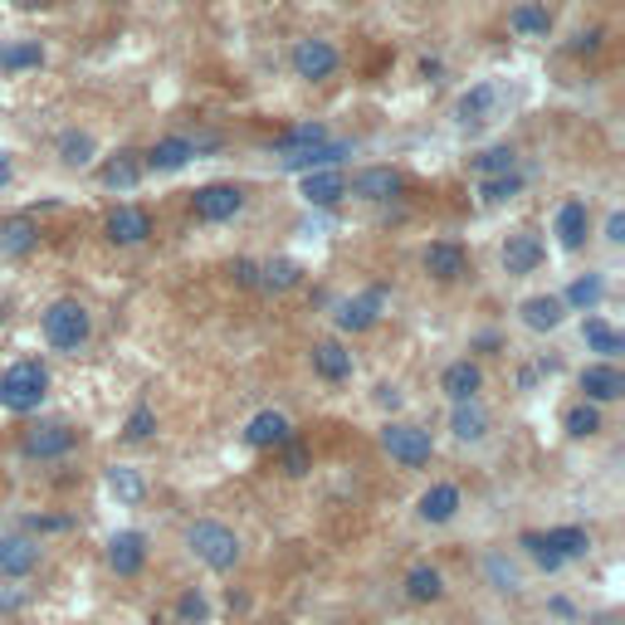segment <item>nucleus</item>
<instances>
[{"instance_id": "nucleus-19", "label": "nucleus", "mask_w": 625, "mask_h": 625, "mask_svg": "<svg viewBox=\"0 0 625 625\" xmlns=\"http://www.w3.org/2000/svg\"><path fill=\"white\" fill-rule=\"evenodd\" d=\"M532 532H538V528H532ZM538 542L567 567V562H582V557L591 552V528H582V522H562V528L538 532Z\"/></svg>"}, {"instance_id": "nucleus-7", "label": "nucleus", "mask_w": 625, "mask_h": 625, "mask_svg": "<svg viewBox=\"0 0 625 625\" xmlns=\"http://www.w3.org/2000/svg\"><path fill=\"white\" fill-rule=\"evenodd\" d=\"M498 108H504V84H494V78H479L474 88H464V94L454 98V122H460L464 132H470V128H484V122L498 118Z\"/></svg>"}, {"instance_id": "nucleus-41", "label": "nucleus", "mask_w": 625, "mask_h": 625, "mask_svg": "<svg viewBox=\"0 0 625 625\" xmlns=\"http://www.w3.org/2000/svg\"><path fill=\"white\" fill-rule=\"evenodd\" d=\"M522 191V172H504V176H479V201L484 206H504Z\"/></svg>"}, {"instance_id": "nucleus-14", "label": "nucleus", "mask_w": 625, "mask_h": 625, "mask_svg": "<svg viewBox=\"0 0 625 625\" xmlns=\"http://www.w3.org/2000/svg\"><path fill=\"white\" fill-rule=\"evenodd\" d=\"M420 265H425V274L435 283H454L470 274V255H464L460 240H430L425 255H420Z\"/></svg>"}, {"instance_id": "nucleus-52", "label": "nucleus", "mask_w": 625, "mask_h": 625, "mask_svg": "<svg viewBox=\"0 0 625 625\" xmlns=\"http://www.w3.org/2000/svg\"><path fill=\"white\" fill-rule=\"evenodd\" d=\"M606 240H611V245H625V215H621V211H611V220H606Z\"/></svg>"}, {"instance_id": "nucleus-36", "label": "nucleus", "mask_w": 625, "mask_h": 625, "mask_svg": "<svg viewBox=\"0 0 625 625\" xmlns=\"http://www.w3.org/2000/svg\"><path fill=\"white\" fill-rule=\"evenodd\" d=\"M142 172H147V166H142L138 152H118V157H112V162L104 166V186H108V191H132V186L142 181Z\"/></svg>"}, {"instance_id": "nucleus-18", "label": "nucleus", "mask_w": 625, "mask_h": 625, "mask_svg": "<svg viewBox=\"0 0 625 625\" xmlns=\"http://www.w3.org/2000/svg\"><path fill=\"white\" fill-rule=\"evenodd\" d=\"M299 196H303V206H313V211L337 206V201L347 196V172H337V166H323V172H303Z\"/></svg>"}, {"instance_id": "nucleus-40", "label": "nucleus", "mask_w": 625, "mask_h": 625, "mask_svg": "<svg viewBox=\"0 0 625 625\" xmlns=\"http://www.w3.org/2000/svg\"><path fill=\"white\" fill-rule=\"evenodd\" d=\"M562 425H567V435H572V440H591V435H601V406L576 401L572 411L562 416Z\"/></svg>"}, {"instance_id": "nucleus-34", "label": "nucleus", "mask_w": 625, "mask_h": 625, "mask_svg": "<svg viewBox=\"0 0 625 625\" xmlns=\"http://www.w3.org/2000/svg\"><path fill=\"white\" fill-rule=\"evenodd\" d=\"M44 64V44L40 40H10L0 44V74H30Z\"/></svg>"}, {"instance_id": "nucleus-12", "label": "nucleus", "mask_w": 625, "mask_h": 625, "mask_svg": "<svg viewBox=\"0 0 625 625\" xmlns=\"http://www.w3.org/2000/svg\"><path fill=\"white\" fill-rule=\"evenodd\" d=\"M504 274H514V279H522V274H538L542 269V259H548V245L538 240V230H518V235H508L504 240Z\"/></svg>"}, {"instance_id": "nucleus-43", "label": "nucleus", "mask_w": 625, "mask_h": 625, "mask_svg": "<svg viewBox=\"0 0 625 625\" xmlns=\"http://www.w3.org/2000/svg\"><path fill=\"white\" fill-rule=\"evenodd\" d=\"M279 470L289 474V479H303V474L313 470V450L303 445L299 435H289V440H283V445H279Z\"/></svg>"}, {"instance_id": "nucleus-37", "label": "nucleus", "mask_w": 625, "mask_h": 625, "mask_svg": "<svg viewBox=\"0 0 625 625\" xmlns=\"http://www.w3.org/2000/svg\"><path fill=\"white\" fill-rule=\"evenodd\" d=\"M327 142V128L323 122H299V128H289L283 138H274V157H293V152H309V147Z\"/></svg>"}, {"instance_id": "nucleus-45", "label": "nucleus", "mask_w": 625, "mask_h": 625, "mask_svg": "<svg viewBox=\"0 0 625 625\" xmlns=\"http://www.w3.org/2000/svg\"><path fill=\"white\" fill-rule=\"evenodd\" d=\"M157 435V411L152 406H132L128 425H122V440H132V445H142V440Z\"/></svg>"}, {"instance_id": "nucleus-24", "label": "nucleus", "mask_w": 625, "mask_h": 625, "mask_svg": "<svg viewBox=\"0 0 625 625\" xmlns=\"http://www.w3.org/2000/svg\"><path fill=\"white\" fill-rule=\"evenodd\" d=\"M191 157H196V138H181V132H172V138H157L152 147H147L142 166H147V172H181Z\"/></svg>"}, {"instance_id": "nucleus-16", "label": "nucleus", "mask_w": 625, "mask_h": 625, "mask_svg": "<svg viewBox=\"0 0 625 625\" xmlns=\"http://www.w3.org/2000/svg\"><path fill=\"white\" fill-rule=\"evenodd\" d=\"M460 508H464L460 484H430L425 494L416 498V518L430 522V528H445V522H454V518H460Z\"/></svg>"}, {"instance_id": "nucleus-9", "label": "nucleus", "mask_w": 625, "mask_h": 625, "mask_svg": "<svg viewBox=\"0 0 625 625\" xmlns=\"http://www.w3.org/2000/svg\"><path fill=\"white\" fill-rule=\"evenodd\" d=\"M40 562H44L40 538H30V532H0V576H6V582L35 576Z\"/></svg>"}, {"instance_id": "nucleus-6", "label": "nucleus", "mask_w": 625, "mask_h": 625, "mask_svg": "<svg viewBox=\"0 0 625 625\" xmlns=\"http://www.w3.org/2000/svg\"><path fill=\"white\" fill-rule=\"evenodd\" d=\"M78 445V430L69 425V420H35V425H25V435H20V454L25 460H64Z\"/></svg>"}, {"instance_id": "nucleus-33", "label": "nucleus", "mask_w": 625, "mask_h": 625, "mask_svg": "<svg viewBox=\"0 0 625 625\" xmlns=\"http://www.w3.org/2000/svg\"><path fill=\"white\" fill-rule=\"evenodd\" d=\"M562 299V309H576V313H596V303L606 299V279L601 274H576L567 283V293H557Z\"/></svg>"}, {"instance_id": "nucleus-53", "label": "nucleus", "mask_w": 625, "mask_h": 625, "mask_svg": "<svg viewBox=\"0 0 625 625\" xmlns=\"http://www.w3.org/2000/svg\"><path fill=\"white\" fill-rule=\"evenodd\" d=\"M548 611H552V616H562V621H576V606H572L567 596H552V601H548Z\"/></svg>"}, {"instance_id": "nucleus-1", "label": "nucleus", "mask_w": 625, "mask_h": 625, "mask_svg": "<svg viewBox=\"0 0 625 625\" xmlns=\"http://www.w3.org/2000/svg\"><path fill=\"white\" fill-rule=\"evenodd\" d=\"M181 542H186V552L196 557V562H206L211 572H220V576L240 572V562H245L240 532H235L230 522H220V518H196Z\"/></svg>"}, {"instance_id": "nucleus-11", "label": "nucleus", "mask_w": 625, "mask_h": 625, "mask_svg": "<svg viewBox=\"0 0 625 625\" xmlns=\"http://www.w3.org/2000/svg\"><path fill=\"white\" fill-rule=\"evenodd\" d=\"M401 191H406V176L396 172V166H362V172L347 181V196L371 201V206H386V201H396Z\"/></svg>"}, {"instance_id": "nucleus-2", "label": "nucleus", "mask_w": 625, "mask_h": 625, "mask_svg": "<svg viewBox=\"0 0 625 625\" xmlns=\"http://www.w3.org/2000/svg\"><path fill=\"white\" fill-rule=\"evenodd\" d=\"M44 396H50V367H44V362L25 357V362L0 371V411L30 416L44 406Z\"/></svg>"}, {"instance_id": "nucleus-29", "label": "nucleus", "mask_w": 625, "mask_h": 625, "mask_svg": "<svg viewBox=\"0 0 625 625\" xmlns=\"http://www.w3.org/2000/svg\"><path fill=\"white\" fill-rule=\"evenodd\" d=\"M508 30H514L518 40H548L552 35V10L542 6V0H518V6L508 10Z\"/></svg>"}, {"instance_id": "nucleus-56", "label": "nucleus", "mask_w": 625, "mask_h": 625, "mask_svg": "<svg viewBox=\"0 0 625 625\" xmlns=\"http://www.w3.org/2000/svg\"><path fill=\"white\" fill-rule=\"evenodd\" d=\"M6 313H10V309H6V303H0V323H6Z\"/></svg>"}, {"instance_id": "nucleus-48", "label": "nucleus", "mask_w": 625, "mask_h": 625, "mask_svg": "<svg viewBox=\"0 0 625 625\" xmlns=\"http://www.w3.org/2000/svg\"><path fill=\"white\" fill-rule=\"evenodd\" d=\"M64 528H69V518H54V514L25 518V532H30V538H40V532H64Z\"/></svg>"}, {"instance_id": "nucleus-23", "label": "nucleus", "mask_w": 625, "mask_h": 625, "mask_svg": "<svg viewBox=\"0 0 625 625\" xmlns=\"http://www.w3.org/2000/svg\"><path fill=\"white\" fill-rule=\"evenodd\" d=\"M401 586H406V601H411V606H440V601L450 596L445 572H440L435 562H416Z\"/></svg>"}, {"instance_id": "nucleus-3", "label": "nucleus", "mask_w": 625, "mask_h": 625, "mask_svg": "<svg viewBox=\"0 0 625 625\" xmlns=\"http://www.w3.org/2000/svg\"><path fill=\"white\" fill-rule=\"evenodd\" d=\"M88 337H94V313L78 299H54L44 309V343L54 352H78L88 347Z\"/></svg>"}, {"instance_id": "nucleus-35", "label": "nucleus", "mask_w": 625, "mask_h": 625, "mask_svg": "<svg viewBox=\"0 0 625 625\" xmlns=\"http://www.w3.org/2000/svg\"><path fill=\"white\" fill-rule=\"evenodd\" d=\"M484 582L498 591V596H518L522 591V572L508 562V552H484Z\"/></svg>"}, {"instance_id": "nucleus-54", "label": "nucleus", "mask_w": 625, "mask_h": 625, "mask_svg": "<svg viewBox=\"0 0 625 625\" xmlns=\"http://www.w3.org/2000/svg\"><path fill=\"white\" fill-rule=\"evenodd\" d=\"M10 176H15V162H10V152H6V147H0V191L10 186Z\"/></svg>"}, {"instance_id": "nucleus-5", "label": "nucleus", "mask_w": 625, "mask_h": 625, "mask_svg": "<svg viewBox=\"0 0 625 625\" xmlns=\"http://www.w3.org/2000/svg\"><path fill=\"white\" fill-rule=\"evenodd\" d=\"M289 69L299 74L303 84H327V78L343 69V50L323 35H303V40H293V50H289Z\"/></svg>"}, {"instance_id": "nucleus-32", "label": "nucleus", "mask_w": 625, "mask_h": 625, "mask_svg": "<svg viewBox=\"0 0 625 625\" xmlns=\"http://www.w3.org/2000/svg\"><path fill=\"white\" fill-rule=\"evenodd\" d=\"M54 152H60V162L69 166V172H84V166H94V157H98V142H94V132H60V142H54Z\"/></svg>"}, {"instance_id": "nucleus-8", "label": "nucleus", "mask_w": 625, "mask_h": 625, "mask_svg": "<svg viewBox=\"0 0 625 625\" xmlns=\"http://www.w3.org/2000/svg\"><path fill=\"white\" fill-rule=\"evenodd\" d=\"M147 557H152V538H147L142 528H122L108 538V567H112V576H122V582H132V576L147 572Z\"/></svg>"}, {"instance_id": "nucleus-38", "label": "nucleus", "mask_w": 625, "mask_h": 625, "mask_svg": "<svg viewBox=\"0 0 625 625\" xmlns=\"http://www.w3.org/2000/svg\"><path fill=\"white\" fill-rule=\"evenodd\" d=\"M470 166H474L479 176H504V172H518V152H514L508 142H498V147H484V152H474Z\"/></svg>"}, {"instance_id": "nucleus-20", "label": "nucleus", "mask_w": 625, "mask_h": 625, "mask_svg": "<svg viewBox=\"0 0 625 625\" xmlns=\"http://www.w3.org/2000/svg\"><path fill=\"white\" fill-rule=\"evenodd\" d=\"M440 391L450 396V406L479 401V391H484V367H479V362H470V357L450 362V367L440 371Z\"/></svg>"}, {"instance_id": "nucleus-55", "label": "nucleus", "mask_w": 625, "mask_h": 625, "mask_svg": "<svg viewBox=\"0 0 625 625\" xmlns=\"http://www.w3.org/2000/svg\"><path fill=\"white\" fill-rule=\"evenodd\" d=\"M15 6H20V10H50L54 0H15Z\"/></svg>"}, {"instance_id": "nucleus-15", "label": "nucleus", "mask_w": 625, "mask_h": 625, "mask_svg": "<svg viewBox=\"0 0 625 625\" xmlns=\"http://www.w3.org/2000/svg\"><path fill=\"white\" fill-rule=\"evenodd\" d=\"M576 386H582V396L591 406H611V401H621L625 396V371L616 367V362H591V367H582Z\"/></svg>"}, {"instance_id": "nucleus-10", "label": "nucleus", "mask_w": 625, "mask_h": 625, "mask_svg": "<svg viewBox=\"0 0 625 625\" xmlns=\"http://www.w3.org/2000/svg\"><path fill=\"white\" fill-rule=\"evenodd\" d=\"M191 211H196V220H206V225L235 220V215L245 211V191L235 186V181H211V186H201L196 196H191Z\"/></svg>"}, {"instance_id": "nucleus-27", "label": "nucleus", "mask_w": 625, "mask_h": 625, "mask_svg": "<svg viewBox=\"0 0 625 625\" xmlns=\"http://www.w3.org/2000/svg\"><path fill=\"white\" fill-rule=\"evenodd\" d=\"M352 352H347V343H337V337H327V343H313V371L323 381H333V386H343V381H352Z\"/></svg>"}, {"instance_id": "nucleus-17", "label": "nucleus", "mask_w": 625, "mask_h": 625, "mask_svg": "<svg viewBox=\"0 0 625 625\" xmlns=\"http://www.w3.org/2000/svg\"><path fill=\"white\" fill-rule=\"evenodd\" d=\"M104 235L112 245H122V249L147 245V240H152V215H147L142 206H118V211H108Z\"/></svg>"}, {"instance_id": "nucleus-49", "label": "nucleus", "mask_w": 625, "mask_h": 625, "mask_svg": "<svg viewBox=\"0 0 625 625\" xmlns=\"http://www.w3.org/2000/svg\"><path fill=\"white\" fill-rule=\"evenodd\" d=\"M601 40H606V30H576L567 50H572V54H596V50H601Z\"/></svg>"}, {"instance_id": "nucleus-30", "label": "nucleus", "mask_w": 625, "mask_h": 625, "mask_svg": "<svg viewBox=\"0 0 625 625\" xmlns=\"http://www.w3.org/2000/svg\"><path fill=\"white\" fill-rule=\"evenodd\" d=\"M582 343H586V352H596L601 362H616L621 352H625V337L606 323V317H596V313L582 317Z\"/></svg>"}, {"instance_id": "nucleus-26", "label": "nucleus", "mask_w": 625, "mask_h": 625, "mask_svg": "<svg viewBox=\"0 0 625 625\" xmlns=\"http://www.w3.org/2000/svg\"><path fill=\"white\" fill-rule=\"evenodd\" d=\"M343 157H352V142H317V147H309V152H293V157H279V166L283 172H323V166H337Z\"/></svg>"}, {"instance_id": "nucleus-50", "label": "nucleus", "mask_w": 625, "mask_h": 625, "mask_svg": "<svg viewBox=\"0 0 625 625\" xmlns=\"http://www.w3.org/2000/svg\"><path fill=\"white\" fill-rule=\"evenodd\" d=\"M230 279L240 283V289H259V265H255V259H235V265H230Z\"/></svg>"}, {"instance_id": "nucleus-13", "label": "nucleus", "mask_w": 625, "mask_h": 625, "mask_svg": "<svg viewBox=\"0 0 625 625\" xmlns=\"http://www.w3.org/2000/svg\"><path fill=\"white\" fill-rule=\"evenodd\" d=\"M381 309H386V289H367V293H357V299L337 303L333 317L343 333H371V327L381 323Z\"/></svg>"}, {"instance_id": "nucleus-51", "label": "nucleus", "mask_w": 625, "mask_h": 625, "mask_svg": "<svg viewBox=\"0 0 625 625\" xmlns=\"http://www.w3.org/2000/svg\"><path fill=\"white\" fill-rule=\"evenodd\" d=\"M377 406H381V411H396V406H401V386L381 381V386H377Z\"/></svg>"}, {"instance_id": "nucleus-39", "label": "nucleus", "mask_w": 625, "mask_h": 625, "mask_svg": "<svg viewBox=\"0 0 625 625\" xmlns=\"http://www.w3.org/2000/svg\"><path fill=\"white\" fill-rule=\"evenodd\" d=\"M303 269L293 265V259H269V265H259V289H274V293H289L299 289Z\"/></svg>"}, {"instance_id": "nucleus-47", "label": "nucleus", "mask_w": 625, "mask_h": 625, "mask_svg": "<svg viewBox=\"0 0 625 625\" xmlns=\"http://www.w3.org/2000/svg\"><path fill=\"white\" fill-rule=\"evenodd\" d=\"M25 606H30V591H20V586H0V616H20Z\"/></svg>"}, {"instance_id": "nucleus-22", "label": "nucleus", "mask_w": 625, "mask_h": 625, "mask_svg": "<svg viewBox=\"0 0 625 625\" xmlns=\"http://www.w3.org/2000/svg\"><path fill=\"white\" fill-rule=\"evenodd\" d=\"M40 249V220L35 215H6L0 220V259H25Z\"/></svg>"}, {"instance_id": "nucleus-25", "label": "nucleus", "mask_w": 625, "mask_h": 625, "mask_svg": "<svg viewBox=\"0 0 625 625\" xmlns=\"http://www.w3.org/2000/svg\"><path fill=\"white\" fill-rule=\"evenodd\" d=\"M289 435H293V425H289V416L283 411H259V416H249V425H245V445L249 450H279Z\"/></svg>"}, {"instance_id": "nucleus-46", "label": "nucleus", "mask_w": 625, "mask_h": 625, "mask_svg": "<svg viewBox=\"0 0 625 625\" xmlns=\"http://www.w3.org/2000/svg\"><path fill=\"white\" fill-rule=\"evenodd\" d=\"M518 548L528 552L532 562L542 567V572H562V562H557V557H552L548 548H542V542H538V532H532V528H528V532H518Z\"/></svg>"}, {"instance_id": "nucleus-28", "label": "nucleus", "mask_w": 625, "mask_h": 625, "mask_svg": "<svg viewBox=\"0 0 625 625\" xmlns=\"http://www.w3.org/2000/svg\"><path fill=\"white\" fill-rule=\"evenodd\" d=\"M518 317H522V327H528V333H557V327H562V317H567V309H562V299H557V293H532V299H522Z\"/></svg>"}, {"instance_id": "nucleus-42", "label": "nucleus", "mask_w": 625, "mask_h": 625, "mask_svg": "<svg viewBox=\"0 0 625 625\" xmlns=\"http://www.w3.org/2000/svg\"><path fill=\"white\" fill-rule=\"evenodd\" d=\"M176 621L181 625H211V596L201 586H186L176 596Z\"/></svg>"}, {"instance_id": "nucleus-4", "label": "nucleus", "mask_w": 625, "mask_h": 625, "mask_svg": "<svg viewBox=\"0 0 625 625\" xmlns=\"http://www.w3.org/2000/svg\"><path fill=\"white\" fill-rule=\"evenodd\" d=\"M381 450L391 454L401 470H425V464L435 460V440H430V430L411 425V420H386L381 425Z\"/></svg>"}, {"instance_id": "nucleus-21", "label": "nucleus", "mask_w": 625, "mask_h": 625, "mask_svg": "<svg viewBox=\"0 0 625 625\" xmlns=\"http://www.w3.org/2000/svg\"><path fill=\"white\" fill-rule=\"evenodd\" d=\"M552 230H557V245H562V249H582L586 235H591V206L582 196H567L562 206H557Z\"/></svg>"}, {"instance_id": "nucleus-31", "label": "nucleus", "mask_w": 625, "mask_h": 625, "mask_svg": "<svg viewBox=\"0 0 625 625\" xmlns=\"http://www.w3.org/2000/svg\"><path fill=\"white\" fill-rule=\"evenodd\" d=\"M450 430H454V440L460 445H479V440L488 435V411L479 401H460L450 411Z\"/></svg>"}, {"instance_id": "nucleus-44", "label": "nucleus", "mask_w": 625, "mask_h": 625, "mask_svg": "<svg viewBox=\"0 0 625 625\" xmlns=\"http://www.w3.org/2000/svg\"><path fill=\"white\" fill-rule=\"evenodd\" d=\"M108 488L122 498V504H142V498H147L142 474H138V470H128V464H112V470H108Z\"/></svg>"}]
</instances>
